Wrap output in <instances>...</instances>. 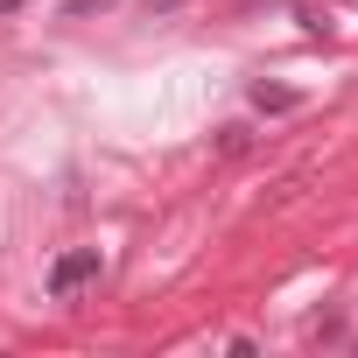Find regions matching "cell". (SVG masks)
Segmentation results:
<instances>
[{"label":"cell","instance_id":"6da1fadb","mask_svg":"<svg viewBox=\"0 0 358 358\" xmlns=\"http://www.w3.org/2000/svg\"><path fill=\"white\" fill-rule=\"evenodd\" d=\"M99 274H106V253H99V246H71V253L50 260V281H43V288H50V302H78Z\"/></svg>","mask_w":358,"mask_h":358},{"label":"cell","instance_id":"7a4b0ae2","mask_svg":"<svg viewBox=\"0 0 358 358\" xmlns=\"http://www.w3.org/2000/svg\"><path fill=\"white\" fill-rule=\"evenodd\" d=\"M253 106H260V113H288V106H295V92H281V85H260V92H253Z\"/></svg>","mask_w":358,"mask_h":358},{"label":"cell","instance_id":"3957f363","mask_svg":"<svg viewBox=\"0 0 358 358\" xmlns=\"http://www.w3.org/2000/svg\"><path fill=\"white\" fill-rule=\"evenodd\" d=\"M99 8H106V0H71V8H64V15H99Z\"/></svg>","mask_w":358,"mask_h":358},{"label":"cell","instance_id":"277c9868","mask_svg":"<svg viewBox=\"0 0 358 358\" xmlns=\"http://www.w3.org/2000/svg\"><path fill=\"white\" fill-rule=\"evenodd\" d=\"M176 8H183V0H148V15H176Z\"/></svg>","mask_w":358,"mask_h":358},{"label":"cell","instance_id":"5b68a950","mask_svg":"<svg viewBox=\"0 0 358 358\" xmlns=\"http://www.w3.org/2000/svg\"><path fill=\"white\" fill-rule=\"evenodd\" d=\"M15 8H22V0H0V15H15Z\"/></svg>","mask_w":358,"mask_h":358}]
</instances>
